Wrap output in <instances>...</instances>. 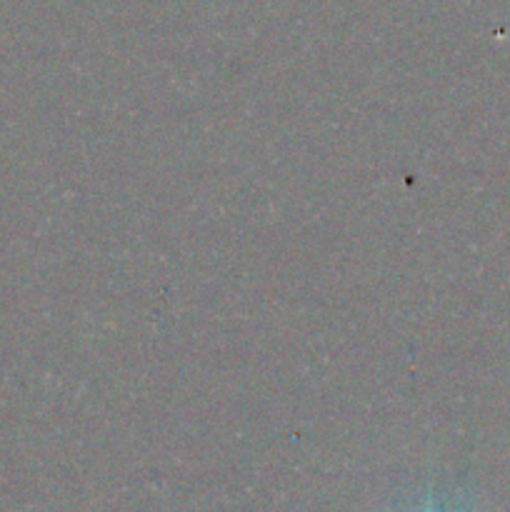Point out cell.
I'll use <instances>...</instances> for the list:
<instances>
[{
    "instance_id": "6da1fadb",
    "label": "cell",
    "mask_w": 510,
    "mask_h": 512,
    "mask_svg": "<svg viewBox=\"0 0 510 512\" xmlns=\"http://www.w3.org/2000/svg\"><path fill=\"white\" fill-rule=\"evenodd\" d=\"M420 512H445V510H440V508H425V510H420Z\"/></svg>"
}]
</instances>
